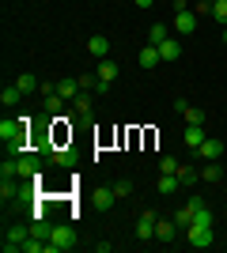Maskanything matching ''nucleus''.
Returning a JSON list of instances; mask_svg holds the SVG:
<instances>
[{
  "label": "nucleus",
  "mask_w": 227,
  "mask_h": 253,
  "mask_svg": "<svg viewBox=\"0 0 227 253\" xmlns=\"http://www.w3.org/2000/svg\"><path fill=\"white\" fill-rule=\"evenodd\" d=\"M72 102H76V117H84V121H91V98H87V95H76Z\"/></svg>",
  "instance_id": "nucleus-24"
},
{
  "label": "nucleus",
  "mask_w": 227,
  "mask_h": 253,
  "mask_svg": "<svg viewBox=\"0 0 227 253\" xmlns=\"http://www.w3.org/2000/svg\"><path fill=\"white\" fill-rule=\"evenodd\" d=\"M19 98H23L19 84H8V87H4V91H0V102H4V106H15V102H19Z\"/></svg>",
  "instance_id": "nucleus-20"
},
{
  "label": "nucleus",
  "mask_w": 227,
  "mask_h": 253,
  "mask_svg": "<svg viewBox=\"0 0 227 253\" xmlns=\"http://www.w3.org/2000/svg\"><path fill=\"white\" fill-rule=\"evenodd\" d=\"M185 242L193 246V250H208V246L216 242V238H212V227H201V223H189V227H185Z\"/></svg>",
  "instance_id": "nucleus-2"
},
{
  "label": "nucleus",
  "mask_w": 227,
  "mask_h": 253,
  "mask_svg": "<svg viewBox=\"0 0 227 253\" xmlns=\"http://www.w3.org/2000/svg\"><path fill=\"white\" fill-rule=\"evenodd\" d=\"M155 219H159L155 208L140 211V219H136V238H140V242H155Z\"/></svg>",
  "instance_id": "nucleus-3"
},
{
  "label": "nucleus",
  "mask_w": 227,
  "mask_h": 253,
  "mask_svg": "<svg viewBox=\"0 0 227 253\" xmlns=\"http://www.w3.org/2000/svg\"><path fill=\"white\" fill-rule=\"evenodd\" d=\"M197 178H201V174H197L193 167H178V181H182V185H193Z\"/></svg>",
  "instance_id": "nucleus-30"
},
{
  "label": "nucleus",
  "mask_w": 227,
  "mask_h": 253,
  "mask_svg": "<svg viewBox=\"0 0 227 253\" xmlns=\"http://www.w3.org/2000/svg\"><path fill=\"white\" fill-rule=\"evenodd\" d=\"M114 80H118V64L114 61H106V57H102V61H98V95H106L110 87H114Z\"/></svg>",
  "instance_id": "nucleus-4"
},
{
  "label": "nucleus",
  "mask_w": 227,
  "mask_h": 253,
  "mask_svg": "<svg viewBox=\"0 0 227 253\" xmlns=\"http://www.w3.org/2000/svg\"><path fill=\"white\" fill-rule=\"evenodd\" d=\"M0 178H4V181H15V178H19V159H4V167H0Z\"/></svg>",
  "instance_id": "nucleus-21"
},
{
  "label": "nucleus",
  "mask_w": 227,
  "mask_h": 253,
  "mask_svg": "<svg viewBox=\"0 0 227 253\" xmlns=\"http://www.w3.org/2000/svg\"><path fill=\"white\" fill-rule=\"evenodd\" d=\"M193 223H201V227H212V223H216V219H212V211H208V204L193 215Z\"/></svg>",
  "instance_id": "nucleus-32"
},
{
  "label": "nucleus",
  "mask_w": 227,
  "mask_h": 253,
  "mask_svg": "<svg viewBox=\"0 0 227 253\" xmlns=\"http://www.w3.org/2000/svg\"><path fill=\"white\" fill-rule=\"evenodd\" d=\"M185 125H205V110H197V106H185Z\"/></svg>",
  "instance_id": "nucleus-26"
},
{
  "label": "nucleus",
  "mask_w": 227,
  "mask_h": 253,
  "mask_svg": "<svg viewBox=\"0 0 227 253\" xmlns=\"http://www.w3.org/2000/svg\"><path fill=\"white\" fill-rule=\"evenodd\" d=\"M174 234H178L174 219H155V242H174Z\"/></svg>",
  "instance_id": "nucleus-7"
},
{
  "label": "nucleus",
  "mask_w": 227,
  "mask_h": 253,
  "mask_svg": "<svg viewBox=\"0 0 227 253\" xmlns=\"http://www.w3.org/2000/svg\"><path fill=\"white\" fill-rule=\"evenodd\" d=\"M57 91H61L65 98H76V95H80V80H61V84H57Z\"/></svg>",
  "instance_id": "nucleus-25"
},
{
  "label": "nucleus",
  "mask_w": 227,
  "mask_h": 253,
  "mask_svg": "<svg viewBox=\"0 0 227 253\" xmlns=\"http://www.w3.org/2000/svg\"><path fill=\"white\" fill-rule=\"evenodd\" d=\"M133 4H136V8H151V4H155V0H133Z\"/></svg>",
  "instance_id": "nucleus-34"
},
{
  "label": "nucleus",
  "mask_w": 227,
  "mask_h": 253,
  "mask_svg": "<svg viewBox=\"0 0 227 253\" xmlns=\"http://www.w3.org/2000/svg\"><path fill=\"white\" fill-rule=\"evenodd\" d=\"M174 31H178V34H193V31H197V15L178 11V15H174Z\"/></svg>",
  "instance_id": "nucleus-9"
},
{
  "label": "nucleus",
  "mask_w": 227,
  "mask_h": 253,
  "mask_svg": "<svg viewBox=\"0 0 227 253\" xmlns=\"http://www.w3.org/2000/svg\"><path fill=\"white\" fill-rule=\"evenodd\" d=\"M201 181H224V167H220V159H212V163L201 170Z\"/></svg>",
  "instance_id": "nucleus-18"
},
{
  "label": "nucleus",
  "mask_w": 227,
  "mask_h": 253,
  "mask_svg": "<svg viewBox=\"0 0 227 253\" xmlns=\"http://www.w3.org/2000/svg\"><path fill=\"white\" fill-rule=\"evenodd\" d=\"M49 234H53V227L45 219H34L31 223V238H38V242H49Z\"/></svg>",
  "instance_id": "nucleus-16"
},
{
  "label": "nucleus",
  "mask_w": 227,
  "mask_h": 253,
  "mask_svg": "<svg viewBox=\"0 0 227 253\" xmlns=\"http://www.w3.org/2000/svg\"><path fill=\"white\" fill-rule=\"evenodd\" d=\"M212 19H216L220 27H227V0H216V4H212Z\"/></svg>",
  "instance_id": "nucleus-28"
},
{
  "label": "nucleus",
  "mask_w": 227,
  "mask_h": 253,
  "mask_svg": "<svg viewBox=\"0 0 227 253\" xmlns=\"http://www.w3.org/2000/svg\"><path fill=\"white\" fill-rule=\"evenodd\" d=\"M129 193H133V181L129 178H121L118 185H114V197H118V201H121V197H129Z\"/></svg>",
  "instance_id": "nucleus-31"
},
{
  "label": "nucleus",
  "mask_w": 227,
  "mask_h": 253,
  "mask_svg": "<svg viewBox=\"0 0 227 253\" xmlns=\"http://www.w3.org/2000/svg\"><path fill=\"white\" fill-rule=\"evenodd\" d=\"M27 238H31V227H11L8 234H4V250H23V242H27Z\"/></svg>",
  "instance_id": "nucleus-5"
},
{
  "label": "nucleus",
  "mask_w": 227,
  "mask_h": 253,
  "mask_svg": "<svg viewBox=\"0 0 227 253\" xmlns=\"http://www.w3.org/2000/svg\"><path fill=\"white\" fill-rule=\"evenodd\" d=\"M15 84H19V91H23V95H31V91H38V87H42V84H38V76H34V72H23L19 80H15Z\"/></svg>",
  "instance_id": "nucleus-19"
},
{
  "label": "nucleus",
  "mask_w": 227,
  "mask_h": 253,
  "mask_svg": "<svg viewBox=\"0 0 227 253\" xmlns=\"http://www.w3.org/2000/svg\"><path fill=\"white\" fill-rule=\"evenodd\" d=\"M159 61H163V57H159V49H155V45H144V49L136 53V64H140V68H155Z\"/></svg>",
  "instance_id": "nucleus-12"
},
{
  "label": "nucleus",
  "mask_w": 227,
  "mask_h": 253,
  "mask_svg": "<svg viewBox=\"0 0 227 253\" xmlns=\"http://www.w3.org/2000/svg\"><path fill=\"white\" fill-rule=\"evenodd\" d=\"M114 201H118V197H114V189H102V185H98V189H95V197H91V204H95L98 211H106Z\"/></svg>",
  "instance_id": "nucleus-14"
},
{
  "label": "nucleus",
  "mask_w": 227,
  "mask_h": 253,
  "mask_svg": "<svg viewBox=\"0 0 227 253\" xmlns=\"http://www.w3.org/2000/svg\"><path fill=\"white\" fill-rule=\"evenodd\" d=\"M19 178L42 181V174H38V159H34V155H19Z\"/></svg>",
  "instance_id": "nucleus-6"
},
{
  "label": "nucleus",
  "mask_w": 227,
  "mask_h": 253,
  "mask_svg": "<svg viewBox=\"0 0 227 253\" xmlns=\"http://www.w3.org/2000/svg\"><path fill=\"white\" fill-rule=\"evenodd\" d=\"M68 98L61 95V91H49V95H45V110H49V114H61V106H65Z\"/></svg>",
  "instance_id": "nucleus-23"
},
{
  "label": "nucleus",
  "mask_w": 227,
  "mask_h": 253,
  "mask_svg": "<svg viewBox=\"0 0 227 253\" xmlns=\"http://www.w3.org/2000/svg\"><path fill=\"white\" fill-rule=\"evenodd\" d=\"M205 140H208L205 136V125H185V148H189V151H197Z\"/></svg>",
  "instance_id": "nucleus-8"
},
{
  "label": "nucleus",
  "mask_w": 227,
  "mask_h": 253,
  "mask_svg": "<svg viewBox=\"0 0 227 253\" xmlns=\"http://www.w3.org/2000/svg\"><path fill=\"white\" fill-rule=\"evenodd\" d=\"M76 246V231L68 227V223H61V227H53V234H49V242H45V253H65Z\"/></svg>",
  "instance_id": "nucleus-1"
},
{
  "label": "nucleus",
  "mask_w": 227,
  "mask_h": 253,
  "mask_svg": "<svg viewBox=\"0 0 227 253\" xmlns=\"http://www.w3.org/2000/svg\"><path fill=\"white\" fill-rule=\"evenodd\" d=\"M159 57L163 61H178V57H182V42H178V38H167V42L159 45Z\"/></svg>",
  "instance_id": "nucleus-13"
},
{
  "label": "nucleus",
  "mask_w": 227,
  "mask_h": 253,
  "mask_svg": "<svg viewBox=\"0 0 227 253\" xmlns=\"http://www.w3.org/2000/svg\"><path fill=\"white\" fill-rule=\"evenodd\" d=\"M155 185H159V193H163V197H171V193L178 189L182 181H178V174H159V181H155Z\"/></svg>",
  "instance_id": "nucleus-15"
},
{
  "label": "nucleus",
  "mask_w": 227,
  "mask_h": 253,
  "mask_svg": "<svg viewBox=\"0 0 227 253\" xmlns=\"http://www.w3.org/2000/svg\"><path fill=\"white\" fill-rule=\"evenodd\" d=\"M167 38H171V31H167L163 23H155V27H151V31H148V45H155V49H159V45L167 42Z\"/></svg>",
  "instance_id": "nucleus-17"
},
{
  "label": "nucleus",
  "mask_w": 227,
  "mask_h": 253,
  "mask_svg": "<svg viewBox=\"0 0 227 253\" xmlns=\"http://www.w3.org/2000/svg\"><path fill=\"white\" fill-rule=\"evenodd\" d=\"M174 223H178V231H185V227L193 223V208H189V204H182V208L174 211Z\"/></svg>",
  "instance_id": "nucleus-22"
},
{
  "label": "nucleus",
  "mask_w": 227,
  "mask_h": 253,
  "mask_svg": "<svg viewBox=\"0 0 227 253\" xmlns=\"http://www.w3.org/2000/svg\"><path fill=\"white\" fill-rule=\"evenodd\" d=\"M197 155L208 159V163H212V159H220V155H224V140H205V144L197 148Z\"/></svg>",
  "instance_id": "nucleus-11"
},
{
  "label": "nucleus",
  "mask_w": 227,
  "mask_h": 253,
  "mask_svg": "<svg viewBox=\"0 0 227 253\" xmlns=\"http://www.w3.org/2000/svg\"><path fill=\"white\" fill-rule=\"evenodd\" d=\"M185 204L193 208V215H197V211H201V208H205V201H201V197H189V201H185Z\"/></svg>",
  "instance_id": "nucleus-33"
},
{
  "label": "nucleus",
  "mask_w": 227,
  "mask_h": 253,
  "mask_svg": "<svg viewBox=\"0 0 227 253\" xmlns=\"http://www.w3.org/2000/svg\"><path fill=\"white\" fill-rule=\"evenodd\" d=\"M224 42H227V27H224Z\"/></svg>",
  "instance_id": "nucleus-35"
},
{
  "label": "nucleus",
  "mask_w": 227,
  "mask_h": 253,
  "mask_svg": "<svg viewBox=\"0 0 227 253\" xmlns=\"http://www.w3.org/2000/svg\"><path fill=\"white\" fill-rule=\"evenodd\" d=\"M49 159H53L57 167H72V151H65V148H57V151H49Z\"/></svg>",
  "instance_id": "nucleus-29"
},
{
  "label": "nucleus",
  "mask_w": 227,
  "mask_h": 253,
  "mask_svg": "<svg viewBox=\"0 0 227 253\" xmlns=\"http://www.w3.org/2000/svg\"><path fill=\"white\" fill-rule=\"evenodd\" d=\"M87 53L102 61V57H106V53H110V42H106V38H102V34H91V38H87Z\"/></svg>",
  "instance_id": "nucleus-10"
},
{
  "label": "nucleus",
  "mask_w": 227,
  "mask_h": 253,
  "mask_svg": "<svg viewBox=\"0 0 227 253\" xmlns=\"http://www.w3.org/2000/svg\"><path fill=\"white\" fill-rule=\"evenodd\" d=\"M178 167H182V163H178L174 155H163L159 159V174H178Z\"/></svg>",
  "instance_id": "nucleus-27"
}]
</instances>
